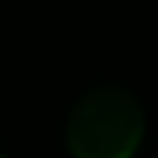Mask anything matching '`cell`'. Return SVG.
I'll list each match as a JSON object with an SVG mask.
<instances>
[{"label": "cell", "instance_id": "6da1fadb", "mask_svg": "<svg viewBox=\"0 0 158 158\" xmlns=\"http://www.w3.org/2000/svg\"><path fill=\"white\" fill-rule=\"evenodd\" d=\"M144 137V113L123 88L88 91L67 119L74 158H134Z\"/></svg>", "mask_w": 158, "mask_h": 158}]
</instances>
